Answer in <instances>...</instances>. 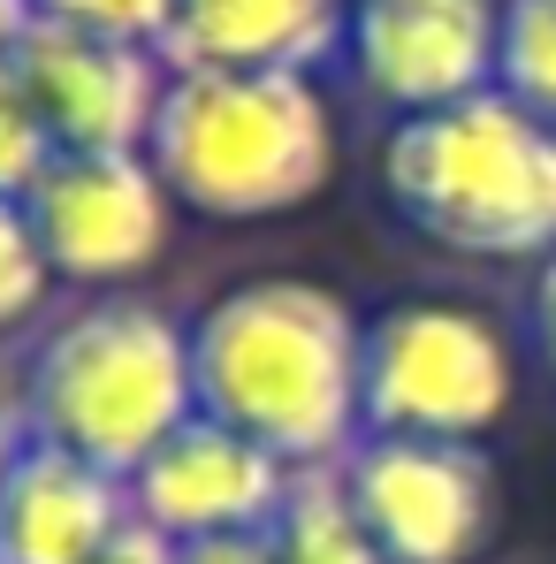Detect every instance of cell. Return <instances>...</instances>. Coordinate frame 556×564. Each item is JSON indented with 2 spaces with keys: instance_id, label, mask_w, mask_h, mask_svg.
I'll use <instances>...</instances> for the list:
<instances>
[{
  "instance_id": "6da1fadb",
  "label": "cell",
  "mask_w": 556,
  "mask_h": 564,
  "mask_svg": "<svg viewBox=\"0 0 556 564\" xmlns=\"http://www.w3.org/2000/svg\"><path fill=\"white\" fill-rule=\"evenodd\" d=\"M198 412L268 443L290 473H336L359 420L367 313L313 275H244L190 313Z\"/></svg>"
},
{
  "instance_id": "7a4b0ae2",
  "label": "cell",
  "mask_w": 556,
  "mask_h": 564,
  "mask_svg": "<svg viewBox=\"0 0 556 564\" xmlns=\"http://www.w3.org/2000/svg\"><path fill=\"white\" fill-rule=\"evenodd\" d=\"M145 153L198 221H282L336 184L344 122L313 69H176Z\"/></svg>"
},
{
  "instance_id": "3957f363",
  "label": "cell",
  "mask_w": 556,
  "mask_h": 564,
  "mask_svg": "<svg viewBox=\"0 0 556 564\" xmlns=\"http://www.w3.org/2000/svg\"><path fill=\"white\" fill-rule=\"evenodd\" d=\"M381 206L465 260L542 268L556 252V130L511 93L389 122L373 145Z\"/></svg>"
},
{
  "instance_id": "277c9868",
  "label": "cell",
  "mask_w": 556,
  "mask_h": 564,
  "mask_svg": "<svg viewBox=\"0 0 556 564\" xmlns=\"http://www.w3.org/2000/svg\"><path fill=\"white\" fill-rule=\"evenodd\" d=\"M15 412L31 435L130 480L168 435L198 420L190 321L138 290L77 297L39 328L15 381Z\"/></svg>"
},
{
  "instance_id": "5b68a950",
  "label": "cell",
  "mask_w": 556,
  "mask_h": 564,
  "mask_svg": "<svg viewBox=\"0 0 556 564\" xmlns=\"http://www.w3.org/2000/svg\"><path fill=\"white\" fill-rule=\"evenodd\" d=\"M519 404V344L472 297H389L367 313L359 420L404 443H480Z\"/></svg>"
},
{
  "instance_id": "8992f818",
  "label": "cell",
  "mask_w": 556,
  "mask_h": 564,
  "mask_svg": "<svg viewBox=\"0 0 556 564\" xmlns=\"http://www.w3.org/2000/svg\"><path fill=\"white\" fill-rule=\"evenodd\" d=\"M336 480L389 564H472L503 519V480L480 443L359 435Z\"/></svg>"
},
{
  "instance_id": "52a82bcc",
  "label": "cell",
  "mask_w": 556,
  "mask_h": 564,
  "mask_svg": "<svg viewBox=\"0 0 556 564\" xmlns=\"http://www.w3.org/2000/svg\"><path fill=\"white\" fill-rule=\"evenodd\" d=\"M23 206H31L54 282H69L85 297L153 275V260L168 252L176 214H184L176 191L161 184L153 153H62Z\"/></svg>"
},
{
  "instance_id": "ba28073f",
  "label": "cell",
  "mask_w": 556,
  "mask_h": 564,
  "mask_svg": "<svg viewBox=\"0 0 556 564\" xmlns=\"http://www.w3.org/2000/svg\"><path fill=\"white\" fill-rule=\"evenodd\" d=\"M503 0H351L344 77L373 115L412 122L495 93Z\"/></svg>"
},
{
  "instance_id": "9c48e42d",
  "label": "cell",
  "mask_w": 556,
  "mask_h": 564,
  "mask_svg": "<svg viewBox=\"0 0 556 564\" xmlns=\"http://www.w3.org/2000/svg\"><path fill=\"white\" fill-rule=\"evenodd\" d=\"M15 69H23V85H31L62 153H145L153 122H161V99H168V77H176L161 46L99 39L77 23H54V15H39Z\"/></svg>"
},
{
  "instance_id": "30bf717a",
  "label": "cell",
  "mask_w": 556,
  "mask_h": 564,
  "mask_svg": "<svg viewBox=\"0 0 556 564\" xmlns=\"http://www.w3.org/2000/svg\"><path fill=\"white\" fill-rule=\"evenodd\" d=\"M297 480L305 473H290L268 443L198 412L184 435H168L130 473V503L138 519H153L190 550V542H229V534H275Z\"/></svg>"
},
{
  "instance_id": "8fae6325",
  "label": "cell",
  "mask_w": 556,
  "mask_h": 564,
  "mask_svg": "<svg viewBox=\"0 0 556 564\" xmlns=\"http://www.w3.org/2000/svg\"><path fill=\"white\" fill-rule=\"evenodd\" d=\"M130 511V480L46 435H23V458L0 496V564H99Z\"/></svg>"
},
{
  "instance_id": "7c38bea8",
  "label": "cell",
  "mask_w": 556,
  "mask_h": 564,
  "mask_svg": "<svg viewBox=\"0 0 556 564\" xmlns=\"http://www.w3.org/2000/svg\"><path fill=\"white\" fill-rule=\"evenodd\" d=\"M351 0H176L168 69H336Z\"/></svg>"
},
{
  "instance_id": "4fadbf2b",
  "label": "cell",
  "mask_w": 556,
  "mask_h": 564,
  "mask_svg": "<svg viewBox=\"0 0 556 564\" xmlns=\"http://www.w3.org/2000/svg\"><path fill=\"white\" fill-rule=\"evenodd\" d=\"M275 557L282 564H389L381 542L359 527V511H351L336 473H305L297 480V496H290V511L275 527Z\"/></svg>"
},
{
  "instance_id": "5bb4252c",
  "label": "cell",
  "mask_w": 556,
  "mask_h": 564,
  "mask_svg": "<svg viewBox=\"0 0 556 564\" xmlns=\"http://www.w3.org/2000/svg\"><path fill=\"white\" fill-rule=\"evenodd\" d=\"M495 93H511L526 115H542L556 130V0H503Z\"/></svg>"
},
{
  "instance_id": "9a60e30c",
  "label": "cell",
  "mask_w": 556,
  "mask_h": 564,
  "mask_svg": "<svg viewBox=\"0 0 556 564\" xmlns=\"http://www.w3.org/2000/svg\"><path fill=\"white\" fill-rule=\"evenodd\" d=\"M54 161H62V145H54L31 85H23V69L0 62V198H31Z\"/></svg>"
},
{
  "instance_id": "2e32d148",
  "label": "cell",
  "mask_w": 556,
  "mask_h": 564,
  "mask_svg": "<svg viewBox=\"0 0 556 564\" xmlns=\"http://www.w3.org/2000/svg\"><path fill=\"white\" fill-rule=\"evenodd\" d=\"M54 297V268L39 252V229H31V206L23 198H0V336L31 328Z\"/></svg>"
},
{
  "instance_id": "e0dca14e",
  "label": "cell",
  "mask_w": 556,
  "mask_h": 564,
  "mask_svg": "<svg viewBox=\"0 0 556 564\" xmlns=\"http://www.w3.org/2000/svg\"><path fill=\"white\" fill-rule=\"evenodd\" d=\"M39 15L77 23V31H99V39L161 46V54H168V31H176V0H39Z\"/></svg>"
},
{
  "instance_id": "ac0fdd59",
  "label": "cell",
  "mask_w": 556,
  "mask_h": 564,
  "mask_svg": "<svg viewBox=\"0 0 556 564\" xmlns=\"http://www.w3.org/2000/svg\"><path fill=\"white\" fill-rule=\"evenodd\" d=\"M526 344H534V367L556 389V252L534 268V290H526Z\"/></svg>"
},
{
  "instance_id": "d6986e66",
  "label": "cell",
  "mask_w": 556,
  "mask_h": 564,
  "mask_svg": "<svg viewBox=\"0 0 556 564\" xmlns=\"http://www.w3.org/2000/svg\"><path fill=\"white\" fill-rule=\"evenodd\" d=\"M99 564H184V542H176V534H161L153 519H138V511H130V527L99 550Z\"/></svg>"
},
{
  "instance_id": "ffe728a7",
  "label": "cell",
  "mask_w": 556,
  "mask_h": 564,
  "mask_svg": "<svg viewBox=\"0 0 556 564\" xmlns=\"http://www.w3.org/2000/svg\"><path fill=\"white\" fill-rule=\"evenodd\" d=\"M184 564H282L275 534H229V542H190Z\"/></svg>"
},
{
  "instance_id": "44dd1931",
  "label": "cell",
  "mask_w": 556,
  "mask_h": 564,
  "mask_svg": "<svg viewBox=\"0 0 556 564\" xmlns=\"http://www.w3.org/2000/svg\"><path fill=\"white\" fill-rule=\"evenodd\" d=\"M31 31H39V0H0V62H15Z\"/></svg>"
},
{
  "instance_id": "7402d4cb",
  "label": "cell",
  "mask_w": 556,
  "mask_h": 564,
  "mask_svg": "<svg viewBox=\"0 0 556 564\" xmlns=\"http://www.w3.org/2000/svg\"><path fill=\"white\" fill-rule=\"evenodd\" d=\"M23 435H31V427H23V412H15V404H0V496H8V473H15V458H23Z\"/></svg>"
}]
</instances>
